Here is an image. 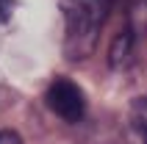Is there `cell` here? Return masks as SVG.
<instances>
[{
    "mask_svg": "<svg viewBox=\"0 0 147 144\" xmlns=\"http://www.w3.org/2000/svg\"><path fill=\"white\" fill-rule=\"evenodd\" d=\"M111 0H58L64 14V53L69 61L92 56Z\"/></svg>",
    "mask_w": 147,
    "mask_h": 144,
    "instance_id": "cell-1",
    "label": "cell"
},
{
    "mask_svg": "<svg viewBox=\"0 0 147 144\" xmlns=\"http://www.w3.org/2000/svg\"><path fill=\"white\" fill-rule=\"evenodd\" d=\"M45 100H47L50 111L61 116L64 122H81L86 114V97L69 78H56L50 83Z\"/></svg>",
    "mask_w": 147,
    "mask_h": 144,
    "instance_id": "cell-2",
    "label": "cell"
},
{
    "mask_svg": "<svg viewBox=\"0 0 147 144\" xmlns=\"http://www.w3.org/2000/svg\"><path fill=\"white\" fill-rule=\"evenodd\" d=\"M131 50H133V33L131 31H122L119 36L114 39V47H111V64L119 67L131 58Z\"/></svg>",
    "mask_w": 147,
    "mask_h": 144,
    "instance_id": "cell-3",
    "label": "cell"
},
{
    "mask_svg": "<svg viewBox=\"0 0 147 144\" xmlns=\"http://www.w3.org/2000/svg\"><path fill=\"white\" fill-rule=\"evenodd\" d=\"M136 128H139L142 144H147V103L139 105V111H136Z\"/></svg>",
    "mask_w": 147,
    "mask_h": 144,
    "instance_id": "cell-4",
    "label": "cell"
},
{
    "mask_svg": "<svg viewBox=\"0 0 147 144\" xmlns=\"http://www.w3.org/2000/svg\"><path fill=\"white\" fill-rule=\"evenodd\" d=\"M14 6H17V0H0V25L11 20V14H14Z\"/></svg>",
    "mask_w": 147,
    "mask_h": 144,
    "instance_id": "cell-5",
    "label": "cell"
},
{
    "mask_svg": "<svg viewBox=\"0 0 147 144\" xmlns=\"http://www.w3.org/2000/svg\"><path fill=\"white\" fill-rule=\"evenodd\" d=\"M0 144H22V139L14 130H0Z\"/></svg>",
    "mask_w": 147,
    "mask_h": 144,
    "instance_id": "cell-6",
    "label": "cell"
}]
</instances>
